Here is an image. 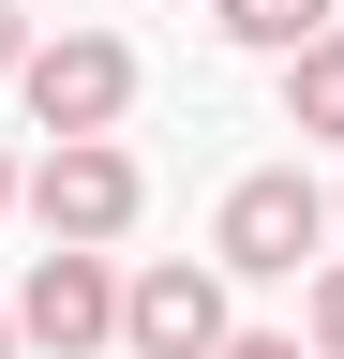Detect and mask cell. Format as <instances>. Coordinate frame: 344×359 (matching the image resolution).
I'll return each instance as SVG.
<instances>
[{
	"label": "cell",
	"instance_id": "obj_1",
	"mask_svg": "<svg viewBox=\"0 0 344 359\" xmlns=\"http://www.w3.org/2000/svg\"><path fill=\"white\" fill-rule=\"evenodd\" d=\"M315 240H329V180L315 165H240L225 210H209V269L225 285H299Z\"/></svg>",
	"mask_w": 344,
	"mask_h": 359
},
{
	"label": "cell",
	"instance_id": "obj_2",
	"mask_svg": "<svg viewBox=\"0 0 344 359\" xmlns=\"http://www.w3.org/2000/svg\"><path fill=\"white\" fill-rule=\"evenodd\" d=\"M15 210L46 224V255H120V240H135V210H150V165L120 150V135H90V150H46V165H30Z\"/></svg>",
	"mask_w": 344,
	"mask_h": 359
},
{
	"label": "cell",
	"instance_id": "obj_3",
	"mask_svg": "<svg viewBox=\"0 0 344 359\" xmlns=\"http://www.w3.org/2000/svg\"><path fill=\"white\" fill-rule=\"evenodd\" d=\"M15 105L46 120V150H90V135L135 120V45H120V30H60V45H30Z\"/></svg>",
	"mask_w": 344,
	"mask_h": 359
},
{
	"label": "cell",
	"instance_id": "obj_4",
	"mask_svg": "<svg viewBox=\"0 0 344 359\" xmlns=\"http://www.w3.org/2000/svg\"><path fill=\"white\" fill-rule=\"evenodd\" d=\"M240 344V314H225V269H180V255H150V269H120V359H225Z\"/></svg>",
	"mask_w": 344,
	"mask_h": 359
},
{
	"label": "cell",
	"instance_id": "obj_5",
	"mask_svg": "<svg viewBox=\"0 0 344 359\" xmlns=\"http://www.w3.org/2000/svg\"><path fill=\"white\" fill-rule=\"evenodd\" d=\"M0 314H15V344H46V359H105L120 344V255H30V285Z\"/></svg>",
	"mask_w": 344,
	"mask_h": 359
},
{
	"label": "cell",
	"instance_id": "obj_6",
	"mask_svg": "<svg viewBox=\"0 0 344 359\" xmlns=\"http://www.w3.org/2000/svg\"><path fill=\"white\" fill-rule=\"evenodd\" d=\"M209 30H225V45H254V60H299V45L329 30V0H209Z\"/></svg>",
	"mask_w": 344,
	"mask_h": 359
},
{
	"label": "cell",
	"instance_id": "obj_7",
	"mask_svg": "<svg viewBox=\"0 0 344 359\" xmlns=\"http://www.w3.org/2000/svg\"><path fill=\"white\" fill-rule=\"evenodd\" d=\"M284 120H299V135H329V150H344V30H315V45L284 60Z\"/></svg>",
	"mask_w": 344,
	"mask_h": 359
},
{
	"label": "cell",
	"instance_id": "obj_8",
	"mask_svg": "<svg viewBox=\"0 0 344 359\" xmlns=\"http://www.w3.org/2000/svg\"><path fill=\"white\" fill-rule=\"evenodd\" d=\"M299 344L344 359V255H315V299H299Z\"/></svg>",
	"mask_w": 344,
	"mask_h": 359
},
{
	"label": "cell",
	"instance_id": "obj_9",
	"mask_svg": "<svg viewBox=\"0 0 344 359\" xmlns=\"http://www.w3.org/2000/svg\"><path fill=\"white\" fill-rule=\"evenodd\" d=\"M30 45H46V30H30V0H0V75H30Z\"/></svg>",
	"mask_w": 344,
	"mask_h": 359
},
{
	"label": "cell",
	"instance_id": "obj_10",
	"mask_svg": "<svg viewBox=\"0 0 344 359\" xmlns=\"http://www.w3.org/2000/svg\"><path fill=\"white\" fill-rule=\"evenodd\" d=\"M225 359H315V344H299V330H240Z\"/></svg>",
	"mask_w": 344,
	"mask_h": 359
},
{
	"label": "cell",
	"instance_id": "obj_11",
	"mask_svg": "<svg viewBox=\"0 0 344 359\" xmlns=\"http://www.w3.org/2000/svg\"><path fill=\"white\" fill-rule=\"evenodd\" d=\"M0 210H15V150H0Z\"/></svg>",
	"mask_w": 344,
	"mask_h": 359
},
{
	"label": "cell",
	"instance_id": "obj_12",
	"mask_svg": "<svg viewBox=\"0 0 344 359\" xmlns=\"http://www.w3.org/2000/svg\"><path fill=\"white\" fill-rule=\"evenodd\" d=\"M0 359H15V314H0Z\"/></svg>",
	"mask_w": 344,
	"mask_h": 359
},
{
	"label": "cell",
	"instance_id": "obj_13",
	"mask_svg": "<svg viewBox=\"0 0 344 359\" xmlns=\"http://www.w3.org/2000/svg\"><path fill=\"white\" fill-rule=\"evenodd\" d=\"M329 224H344V195H329Z\"/></svg>",
	"mask_w": 344,
	"mask_h": 359
}]
</instances>
